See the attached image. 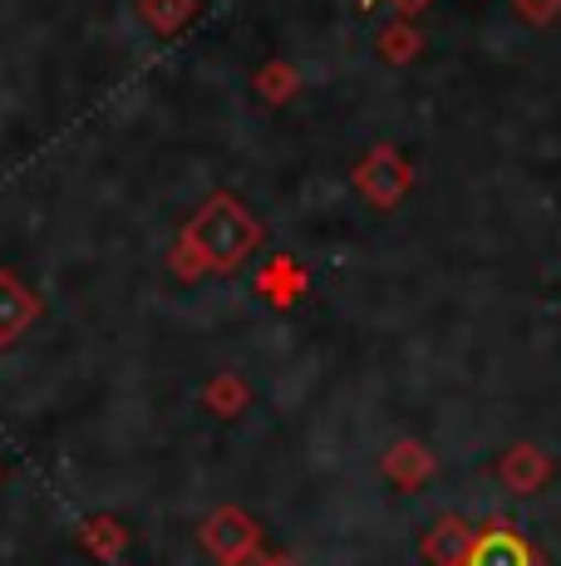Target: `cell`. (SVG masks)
I'll use <instances>...</instances> for the list:
<instances>
[{"instance_id":"ba28073f","label":"cell","mask_w":561,"mask_h":566,"mask_svg":"<svg viewBox=\"0 0 561 566\" xmlns=\"http://www.w3.org/2000/svg\"><path fill=\"white\" fill-rule=\"evenodd\" d=\"M306 286H310V276L300 271V261L286 256V252L272 256L262 271H256V296L272 301V306H280V311L296 306V301L306 296Z\"/></svg>"},{"instance_id":"7c38bea8","label":"cell","mask_w":561,"mask_h":566,"mask_svg":"<svg viewBox=\"0 0 561 566\" xmlns=\"http://www.w3.org/2000/svg\"><path fill=\"white\" fill-rule=\"evenodd\" d=\"M419 50H424V35H419V30H414V20H404V15H399L394 25L380 35V54H384V60H390V64H409Z\"/></svg>"},{"instance_id":"7a4b0ae2","label":"cell","mask_w":561,"mask_h":566,"mask_svg":"<svg viewBox=\"0 0 561 566\" xmlns=\"http://www.w3.org/2000/svg\"><path fill=\"white\" fill-rule=\"evenodd\" d=\"M354 188H360V198H370L380 207V212H394V207L409 198V188H414V168H409V158L399 154L394 144H374L370 154L360 158V168H354Z\"/></svg>"},{"instance_id":"6da1fadb","label":"cell","mask_w":561,"mask_h":566,"mask_svg":"<svg viewBox=\"0 0 561 566\" xmlns=\"http://www.w3.org/2000/svg\"><path fill=\"white\" fill-rule=\"evenodd\" d=\"M178 237L198 252L202 271L226 276V271H242L246 261L262 252L266 227H262V217H256L252 207L236 198V192H212V198L188 217V227H182Z\"/></svg>"},{"instance_id":"30bf717a","label":"cell","mask_w":561,"mask_h":566,"mask_svg":"<svg viewBox=\"0 0 561 566\" xmlns=\"http://www.w3.org/2000/svg\"><path fill=\"white\" fill-rule=\"evenodd\" d=\"M80 542H84V547H89L99 562H114L118 552L128 547V527H124L118 517H104V513H99V517H89V522L80 527Z\"/></svg>"},{"instance_id":"5b68a950","label":"cell","mask_w":561,"mask_h":566,"mask_svg":"<svg viewBox=\"0 0 561 566\" xmlns=\"http://www.w3.org/2000/svg\"><path fill=\"white\" fill-rule=\"evenodd\" d=\"M493 473H498V483L507 488V493L532 497V493H542V488L552 483V459H547L537 443H512V449L493 463Z\"/></svg>"},{"instance_id":"9a60e30c","label":"cell","mask_w":561,"mask_h":566,"mask_svg":"<svg viewBox=\"0 0 561 566\" xmlns=\"http://www.w3.org/2000/svg\"><path fill=\"white\" fill-rule=\"evenodd\" d=\"M512 10L522 20H532V25H547V20L561 15V0H512Z\"/></svg>"},{"instance_id":"8fae6325","label":"cell","mask_w":561,"mask_h":566,"mask_svg":"<svg viewBox=\"0 0 561 566\" xmlns=\"http://www.w3.org/2000/svg\"><path fill=\"white\" fill-rule=\"evenodd\" d=\"M192 10H198V0H138V15H144V25L154 30V35H178L182 25L192 20Z\"/></svg>"},{"instance_id":"4fadbf2b","label":"cell","mask_w":561,"mask_h":566,"mask_svg":"<svg viewBox=\"0 0 561 566\" xmlns=\"http://www.w3.org/2000/svg\"><path fill=\"white\" fill-rule=\"evenodd\" d=\"M202 399H208V405L218 409V413H242V409H246V399H252V395H246V385H242L236 375H218V379H208Z\"/></svg>"},{"instance_id":"52a82bcc","label":"cell","mask_w":561,"mask_h":566,"mask_svg":"<svg viewBox=\"0 0 561 566\" xmlns=\"http://www.w3.org/2000/svg\"><path fill=\"white\" fill-rule=\"evenodd\" d=\"M468 547H473V527L458 513L434 517V527L419 537V557H424L428 566H463Z\"/></svg>"},{"instance_id":"277c9868","label":"cell","mask_w":561,"mask_h":566,"mask_svg":"<svg viewBox=\"0 0 561 566\" xmlns=\"http://www.w3.org/2000/svg\"><path fill=\"white\" fill-rule=\"evenodd\" d=\"M198 542L218 557V566H236L246 552L262 547V527H256L242 507H212L198 527Z\"/></svg>"},{"instance_id":"e0dca14e","label":"cell","mask_w":561,"mask_h":566,"mask_svg":"<svg viewBox=\"0 0 561 566\" xmlns=\"http://www.w3.org/2000/svg\"><path fill=\"white\" fill-rule=\"evenodd\" d=\"M266 566H296V562H290V557H272V562H266Z\"/></svg>"},{"instance_id":"3957f363","label":"cell","mask_w":561,"mask_h":566,"mask_svg":"<svg viewBox=\"0 0 561 566\" xmlns=\"http://www.w3.org/2000/svg\"><path fill=\"white\" fill-rule=\"evenodd\" d=\"M463 566H542V557H537L532 537L517 522L488 517L483 527H473V547Z\"/></svg>"},{"instance_id":"5bb4252c","label":"cell","mask_w":561,"mask_h":566,"mask_svg":"<svg viewBox=\"0 0 561 566\" xmlns=\"http://www.w3.org/2000/svg\"><path fill=\"white\" fill-rule=\"evenodd\" d=\"M296 70H290V64H266L262 74H256V90H262V99L266 104H286L290 94H296Z\"/></svg>"},{"instance_id":"8992f818","label":"cell","mask_w":561,"mask_h":566,"mask_svg":"<svg viewBox=\"0 0 561 566\" xmlns=\"http://www.w3.org/2000/svg\"><path fill=\"white\" fill-rule=\"evenodd\" d=\"M40 311H45V301H40L15 271H0V350L15 345L20 335L40 321Z\"/></svg>"},{"instance_id":"2e32d148","label":"cell","mask_w":561,"mask_h":566,"mask_svg":"<svg viewBox=\"0 0 561 566\" xmlns=\"http://www.w3.org/2000/svg\"><path fill=\"white\" fill-rule=\"evenodd\" d=\"M360 6H364V10H370V6H380V0H360ZM390 6H394V10H399V15H404V20H414V15H419V10H424V6H428V0H390Z\"/></svg>"},{"instance_id":"9c48e42d","label":"cell","mask_w":561,"mask_h":566,"mask_svg":"<svg viewBox=\"0 0 561 566\" xmlns=\"http://www.w3.org/2000/svg\"><path fill=\"white\" fill-rule=\"evenodd\" d=\"M384 478L404 493H419V488L434 478V453L424 449L419 439H399L390 453H384Z\"/></svg>"}]
</instances>
